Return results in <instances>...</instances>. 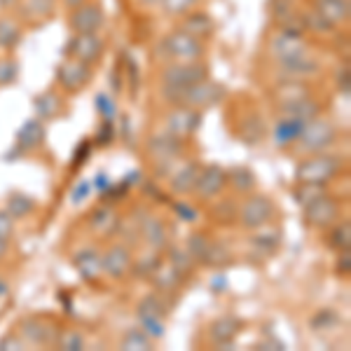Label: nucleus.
<instances>
[{"instance_id":"obj_38","label":"nucleus","mask_w":351,"mask_h":351,"mask_svg":"<svg viewBox=\"0 0 351 351\" xmlns=\"http://www.w3.org/2000/svg\"><path fill=\"white\" fill-rule=\"evenodd\" d=\"M253 248L260 251V256H271V253L279 248L281 243V232L279 230H265V232H258L256 237L251 239Z\"/></svg>"},{"instance_id":"obj_2","label":"nucleus","mask_w":351,"mask_h":351,"mask_svg":"<svg viewBox=\"0 0 351 351\" xmlns=\"http://www.w3.org/2000/svg\"><path fill=\"white\" fill-rule=\"evenodd\" d=\"M339 171H342V160L339 157L319 152V155H314L311 160H304L295 169V180L309 185H328Z\"/></svg>"},{"instance_id":"obj_17","label":"nucleus","mask_w":351,"mask_h":351,"mask_svg":"<svg viewBox=\"0 0 351 351\" xmlns=\"http://www.w3.org/2000/svg\"><path fill=\"white\" fill-rule=\"evenodd\" d=\"M104 258V274H108L110 279H124L132 269V251L124 243H115L106 253H101Z\"/></svg>"},{"instance_id":"obj_26","label":"nucleus","mask_w":351,"mask_h":351,"mask_svg":"<svg viewBox=\"0 0 351 351\" xmlns=\"http://www.w3.org/2000/svg\"><path fill=\"white\" fill-rule=\"evenodd\" d=\"M21 16L31 24H43V21L52 19L56 10V0H21Z\"/></svg>"},{"instance_id":"obj_13","label":"nucleus","mask_w":351,"mask_h":351,"mask_svg":"<svg viewBox=\"0 0 351 351\" xmlns=\"http://www.w3.org/2000/svg\"><path fill=\"white\" fill-rule=\"evenodd\" d=\"M148 152H150L152 160L160 162L162 167H171V164L180 157V152H183V138H178V136H173L169 132L157 134L150 138Z\"/></svg>"},{"instance_id":"obj_52","label":"nucleus","mask_w":351,"mask_h":351,"mask_svg":"<svg viewBox=\"0 0 351 351\" xmlns=\"http://www.w3.org/2000/svg\"><path fill=\"white\" fill-rule=\"evenodd\" d=\"M173 213L180 220H185V223H195V220L199 218V211H197V208H192L190 204H185V202H176L173 204Z\"/></svg>"},{"instance_id":"obj_3","label":"nucleus","mask_w":351,"mask_h":351,"mask_svg":"<svg viewBox=\"0 0 351 351\" xmlns=\"http://www.w3.org/2000/svg\"><path fill=\"white\" fill-rule=\"evenodd\" d=\"M335 141H337L335 124L314 117V120H309L304 124L302 134H300V138L295 143H298V148L302 152H307V155H319V152H326L330 148Z\"/></svg>"},{"instance_id":"obj_48","label":"nucleus","mask_w":351,"mask_h":351,"mask_svg":"<svg viewBox=\"0 0 351 351\" xmlns=\"http://www.w3.org/2000/svg\"><path fill=\"white\" fill-rule=\"evenodd\" d=\"M141 321V330L145 332L150 339H162L167 328H164V319H138Z\"/></svg>"},{"instance_id":"obj_27","label":"nucleus","mask_w":351,"mask_h":351,"mask_svg":"<svg viewBox=\"0 0 351 351\" xmlns=\"http://www.w3.org/2000/svg\"><path fill=\"white\" fill-rule=\"evenodd\" d=\"M183 279H185V276L169 263H162L160 267H157L155 274L150 276L152 286H155L160 293H176L180 286H183Z\"/></svg>"},{"instance_id":"obj_47","label":"nucleus","mask_w":351,"mask_h":351,"mask_svg":"<svg viewBox=\"0 0 351 351\" xmlns=\"http://www.w3.org/2000/svg\"><path fill=\"white\" fill-rule=\"evenodd\" d=\"M56 344H59V349H64V351H82L84 337L77 330H68V332H61L59 339H56Z\"/></svg>"},{"instance_id":"obj_50","label":"nucleus","mask_w":351,"mask_h":351,"mask_svg":"<svg viewBox=\"0 0 351 351\" xmlns=\"http://www.w3.org/2000/svg\"><path fill=\"white\" fill-rule=\"evenodd\" d=\"M96 108H99L104 120H112V117L117 115L115 101H112L108 94H96Z\"/></svg>"},{"instance_id":"obj_7","label":"nucleus","mask_w":351,"mask_h":351,"mask_svg":"<svg viewBox=\"0 0 351 351\" xmlns=\"http://www.w3.org/2000/svg\"><path fill=\"white\" fill-rule=\"evenodd\" d=\"M239 223L246 230H260L274 218V202L267 195H251L241 204L239 213H237Z\"/></svg>"},{"instance_id":"obj_43","label":"nucleus","mask_w":351,"mask_h":351,"mask_svg":"<svg viewBox=\"0 0 351 351\" xmlns=\"http://www.w3.org/2000/svg\"><path fill=\"white\" fill-rule=\"evenodd\" d=\"M302 28L304 31H314V33H332V24H328V21L321 16L316 10H311V12L302 14Z\"/></svg>"},{"instance_id":"obj_24","label":"nucleus","mask_w":351,"mask_h":351,"mask_svg":"<svg viewBox=\"0 0 351 351\" xmlns=\"http://www.w3.org/2000/svg\"><path fill=\"white\" fill-rule=\"evenodd\" d=\"M141 234H143L145 243L155 251H160L169 243V230H167V223L157 216H148L141 223Z\"/></svg>"},{"instance_id":"obj_46","label":"nucleus","mask_w":351,"mask_h":351,"mask_svg":"<svg viewBox=\"0 0 351 351\" xmlns=\"http://www.w3.org/2000/svg\"><path fill=\"white\" fill-rule=\"evenodd\" d=\"M199 3V0H160L162 10L167 12L169 16H183L185 12H190V10H195V5Z\"/></svg>"},{"instance_id":"obj_23","label":"nucleus","mask_w":351,"mask_h":351,"mask_svg":"<svg viewBox=\"0 0 351 351\" xmlns=\"http://www.w3.org/2000/svg\"><path fill=\"white\" fill-rule=\"evenodd\" d=\"M314 10L332 26L347 24L351 14L349 0H314Z\"/></svg>"},{"instance_id":"obj_22","label":"nucleus","mask_w":351,"mask_h":351,"mask_svg":"<svg viewBox=\"0 0 351 351\" xmlns=\"http://www.w3.org/2000/svg\"><path fill=\"white\" fill-rule=\"evenodd\" d=\"M185 33H190V36L199 38V40H206V38L213 36V19L208 16L206 12H202V10H190V12L183 14V24H180Z\"/></svg>"},{"instance_id":"obj_37","label":"nucleus","mask_w":351,"mask_h":351,"mask_svg":"<svg viewBox=\"0 0 351 351\" xmlns=\"http://www.w3.org/2000/svg\"><path fill=\"white\" fill-rule=\"evenodd\" d=\"M162 263L164 260L157 251L155 253H143V256L136 258V263L132 260V269L129 271H134V276H138V279H150Z\"/></svg>"},{"instance_id":"obj_21","label":"nucleus","mask_w":351,"mask_h":351,"mask_svg":"<svg viewBox=\"0 0 351 351\" xmlns=\"http://www.w3.org/2000/svg\"><path fill=\"white\" fill-rule=\"evenodd\" d=\"M120 213L115 211V208L110 206V204H104V206H99L96 211L92 213V218H89V225H92V230L96 234L101 237H110L115 234L117 230H120Z\"/></svg>"},{"instance_id":"obj_28","label":"nucleus","mask_w":351,"mask_h":351,"mask_svg":"<svg viewBox=\"0 0 351 351\" xmlns=\"http://www.w3.org/2000/svg\"><path fill=\"white\" fill-rule=\"evenodd\" d=\"M33 108H36L38 120L49 122V120H54V117H59L61 108H64V101H61V96L56 92L47 89V92L38 94L36 99H33Z\"/></svg>"},{"instance_id":"obj_8","label":"nucleus","mask_w":351,"mask_h":351,"mask_svg":"<svg viewBox=\"0 0 351 351\" xmlns=\"http://www.w3.org/2000/svg\"><path fill=\"white\" fill-rule=\"evenodd\" d=\"M106 43L104 38H99V33H73L71 43L66 47V54L71 59H77L82 64H96L104 59Z\"/></svg>"},{"instance_id":"obj_41","label":"nucleus","mask_w":351,"mask_h":351,"mask_svg":"<svg viewBox=\"0 0 351 351\" xmlns=\"http://www.w3.org/2000/svg\"><path fill=\"white\" fill-rule=\"evenodd\" d=\"M169 265H173L176 269L180 271L183 276H188L192 269H195V258L188 253V248H180V246H171L169 248Z\"/></svg>"},{"instance_id":"obj_19","label":"nucleus","mask_w":351,"mask_h":351,"mask_svg":"<svg viewBox=\"0 0 351 351\" xmlns=\"http://www.w3.org/2000/svg\"><path fill=\"white\" fill-rule=\"evenodd\" d=\"M73 265L80 271V276L89 284L99 281L104 276V258L96 248H80V251L73 256Z\"/></svg>"},{"instance_id":"obj_39","label":"nucleus","mask_w":351,"mask_h":351,"mask_svg":"<svg viewBox=\"0 0 351 351\" xmlns=\"http://www.w3.org/2000/svg\"><path fill=\"white\" fill-rule=\"evenodd\" d=\"M120 349L122 351H150L152 349V339L145 335L141 328H132V330L124 332Z\"/></svg>"},{"instance_id":"obj_58","label":"nucleus","mask_w":351,"mask_h":351,"mask_svg":"<svg viewBox=\"0 0 351 351\" xmlns=\"http://www.w3.org/2000/svg\"><path fill=\"white\" fill-rule=\"evenodd\" d=\"M96 188H99L101 192H106V190H108V188H110V180H108V176H104V173H101V176H96Z\"/></svg>"},{"instance_id":"obj_9","label":"nucleus","mask_w":351,"mask_h":351,"mask_svg":"<svg viewBox=\"0 0 351 351\" xmlns=\"http://www.w3.org/2000/svg\"><path fill=\"white\" fill-rule=\"evenodd\" d=\"M19 335L26 339V342L36 344V347H52L59 339L61 330L59 326L52 324L49 319H43V316H26L19 324Z\"/></svg>"},{"instance_id":"obj_14","label":"nucleus","mask_w":351,"mask_h":351,"mask_svg":"<svg viewBox=\"0 0 351 351\" xmlns=\"http://www.w3.org/2000/svg\"><path fill=\"white\" fill-rule=\"evenodd\" d=\"M45 136H47V132H45L43 120H38V117H31V120H26V122L19 127V132H16L14 152H12L10 157L24 155V152H33V150L43 148Z\"/></svg>"},{"instance_id":"obj_15","label":"nucleus","mask_w":351,"mask_h":351,"mask_svg":"<svg viewBox=\"0 0 351 351\" xmlns=\"http://www.w3.org/2000/svg\"><path fill=\"white\" fill-rule=\"evenodd\" d=\"M228 185V171L218 164H211V167H202V173L197 178V185H195V192L202 197V199H213L218 197L220 192L225 190Z\"/></svg>"},{"instance_id":"obj_4","label":"nucleus","mask_w":351,"mask_h":351,"mask_svg":"<svg viewBox=\"0 0 351 351\" xmlns=\"http://www.w3.org/2000/svg\"><path fill=\"white\" fill-rule=\"evenodd\" d=\"M162 47L171 61H202L204 54H206L204 40L190 36V33H185L183 28L169 33V36L164 38Z\"/></svg>"},{"instance_id":"obj_36","label":"nucleus","mask_w":351,"mask_h":351,"mask_svg":"<svg viewBox=\"0 0 351 351\" xmlns=\"http://www.w3.org/2000/svg\"><path fill=\"white\" fill-rule=\"evenodd\" d=\"M228 183L239 192V195H248V192L256 190V173L246 167H237L228 173Z\"/></svg>"},{"instance_id":"obj_44","label":"nucleus","mask_w":351,"mask_h":351,"mask_svg":"<svg viewBox=\"0 0 351 351\" xmlns=\"http://www.w3.org/2000/svg\"><path fill=\"white\" fill-rule=\"evenodd\" d=\"M208 237L206 234H202V232H197V234H190L188 237V243H185V248H188V253L192 258H195V263H199L202 265V258H204V253H206V248H208Z\"/></svg>"},{"instance_id":"obj_64","label":"nucleus","mask_w":351,"mask_h":351,"mask_svg":"<svg viewBox=\"0 0 351 351\" xmlns=\"http://www.w3.org/2000/svg\"><path fill=\"white\" fill-rule=\"evenodd\" d=\"M225 286V281H223V276H218L216 281H213V288H223Z\"/></svg>"},{"instance_id":"obj_20","label":"nucleus","mask_w":351,"mask_h":351,"mask_svg":"<svg viewBox=\"0 0 351 351\" xmlns=\"http://www.w3.org/2000/svg\"><path fill=\"white\" fill-rule=\"evenodd\" d=\"M243 328V321L237 319V316H220V319L213 321L208 326V337L213 339V344L218 347H232L234 337L241 332Z\"/></svg>"},{"instance_id":"obj_56","label":"nucleus","mask_w":351,"mask_h":351,"mask_svg":"<svg viewBox=\"0 0 351 351\" xmlns=\"http://www.w3.org/2000/svg\"><path fill=\"white\" fill-rule=\"evenodd\" d=\"M349 87H351V77H349V68L344 66L342 71L337 73V89H339V94H344V96H349Z\"/></svg>"},{"instance_id":"obj_42","label":"nucleus","mask_w":351,"mask_h":351,"mask_svg":"<svg viewBox=\"0 0 351 351\" xmlns=\"http://www.w3.org/2000/svg\"><path fill=\"white\" fill-rule=\"evenodd\" d=\"M19 77V61L12 56H0V87H10Z\"/></svg>"},{"instance_id":"obj_29","label":"nucleus","mask_w":351,"mask_h":351,"mask_svg":"<svg viewBox=\"0 0 351 351\" xmlns=\"http://www.w3.org/2000/svg\"><path fill=\"white\" fill-rule=\"evenodd\" d=\"M304 120H298V117H291V115H284L279 122H276L274 127V141L279 148H286V145L295 143L300 138V134H302L304 129Z\"/></svg>"},{"instance_id":"obj_31","label":"nucleus","mask_w":351,"mask_h":351,"mask_svg":"<svg viewBox=\"0 0 351 351\" xmlns=\"http://www.w3.org/2000/svg\"><path fill=\"white\" fill-rule=\"evenodd\" d=\"M167 309L169 307L162 300V295L150 293V295L138 300V304H136V316H138V319H164V316H167Z\"/></svg>"},{"instance_id":"obj_55","label":"nucleus","mask_w":351,"mask_h":351,"mask_svg":"<svg viewBox=\"0 0 351 351\" xmlns=\"http://www.w3.org/2000/svg\"><path fill=\"white\" fill-rule=\"evenodd\" d=\"M337 274H339V276H349V274H351V253H349V251H339V258H337Z\"/></svg>"},{"instance_id":"obj_60","label":"nucleus","mask_w":351,"mask_h":351,"mask_svg":"<svg viewBox=\"0 0 351 351\" xmlns=\"http://www.w3.org/2000/svg\"><path fill=\"white\" fill-rule=\"evenodd\" d=\"M19 3H21V0H0V8L12 10V8H19Z\"/></svg>"},{"instance_id":"obj_25","label":"nucleus","mask_w":351,"mask_h":351,"mask_svg":"<svg viewBox=\"0 0 351 351\" xmlns=\"http://www.w3.org/2000/svg\"><path fill=\"white\" fill-rule=\"evenodd\" d=\"M199 173H202V164L188 162L185 167H180L178 171L171 176V190L176 195H190V192H195Z\"/></svg>"},{"instance_id":"obj_6","label":"nucleus","mask_w":351,"mask_h":351,"mask_svg":"<svg viewBox=\"0 0 351 351\" xmlns=\"http://www.w3.org/2000/svg\"><path fill=\"white\" fill-rule=\"evenodd\" d=\"M92 77H94L92 66L82 64L77 59H71V56L66 61H61L59 68H56V82H59V87L66 94H80L92 82Z\"/></svg>"},{"instance_id":"obj_57","label":"nucleus","mask_w":351,"mask_h":351,"mask_svg":"<svg viewBox=\"0 0 351 351\" xmlns=\"http://www.w3.org/2000/svg\"><path fill=\"white\" fill-rule=\"evenodd\" d=\"M89 190H92V188H89V183H87V180H80V185H77V188L75 190H73V202H82V199H87V197H89Z\"/></svg>"},{"instance_id":"obj_40","label":"nucleus","mask_w":351,"mask_h":351,"mask_svg":"<svg viewBox=\"0 0 351 351\" xmlns=\"http://www.w3.org/2000/svg\"><path fill=\"white\" fill-rule=\"evenodd\" d=\"M332 248L339 253V251H349L351 248V223L349 220H342V223L332 225V232H330V239H328Z\"/></svg>"},{"instance_id":"obj_45","label":"nucleus","mask_w":351,"mask_h":351,"mask_svg":"<svg viewBox=\"0 0 351 351\" xmlns=\"http://www.w3.org/2000/svg\"><path fill=\"white\" fill-rule=\"evenodd\" d=\"M321 195H324V185H309V183H298V190L293 192V197H295L300 206H307L309 202H314Z\"/></svg>"},{"instance_id":"obj_16","label":"nucleus","mask_w":351,"mask_h":351,"mask_svg":"<svg viewBox=\"0 0 351 351\" xmlns=\"http://www.w3.org/2000/svg\"><path fill=\"white\" fill-rule=\"evenodd\" d=\"M202 124V110H192V108H173L167 115V132L178 136V138H185V136H192L199 129Z\"/></svg>"},{"instance_id":"obj_61","label":"nucleus","mask_w":351,"mask_h":351,"mask_svg":"<svg viewBox=\"0 0 351 351\" xmlns=\"http://www.w3.org/2000/svg\"><path fill=\"white\" fill-rule=\"evenodd\" d=\"M10 295V284L5 279H0V298H8Z\"/></svg>"},{"instance_id":"obj_32","label":"nucleus","mask_w":351,"mask_h":351,"mask_svg":"<svg viewBox=\"0 0 351 351\" xmlns=\"http://www.w3.org/2000/svg\"><path fill=\"white\" fill-rule=\"evenodd\" d=\"M232 263V253L223 241H208V248L202 258V265L211 269H223Z\"/></svg>"},{"instance_id":"obj_10","label":"nucleus","mask_w":351,"mask_h":351,"mask_svg":"<svg viewBox=\"0 0 351 351\" xmlns=\"http://www.w3.org/2000/svg\"><path fill=\"white\" fill-rule=\"evenodd\" d=\"M304 220L316 230H328L339 220V204L328 197L326 192L304 206Z\"/></svg>"},{"instance_id":"obj_18","label":"nucleus","mask_w":351,"mask_h":351,"mask_svg":"<svg viewBox=\"0 0 351 351\" xmlns=\"http://www.w3.org/2000/svg\"><path fill=\"white\" fill-rule=\"evenodd\" d=\"M279 71L286 80H309V77H316L321 73V64L307 52L302 56H295V59L279 61Z\"/></svg>"},{"instance_id":"obj_33","label":"nucleus","mask_w":351,"mask_h":351,"mask_svg":"<svg viewBox=\"0 0 351 351\" xmlns=\"http://www.w3.org/2000/svg\"><path fill=\"white\" fill-rule=\"evenodd\" d=\"M5 211H8L14 220L26 218L36 211V199H33L31 195H24V192H12V195L8 197V206H5Z\"/></svg>"},{"instance_id":"obj_12","label":"nucleus","mask_w":351,"mask_h":351,"mask_svg":"<svg viewBox=\"0 0 351 351\" xmlns=\"http://www.w3.org/2000/svg\"><path fill=\"white\" fill-rule=\"evenodd\" d=\"M269 52L276 61H286V59H295L309 52V45L304 40V33H293L281 28L269 43Z\"/></svg>"},{"instance_id":"obj_54","label":"nucleus","mask_w":351,"mask_h":351,"mask_svg":"<svg viewBox=\"0 0 351 351\" xmlns=\"http://www.w3.org/2000/svg\"><path fill=\"white\" fill-rule=\"evenodd\" d=\"M112 138H115V127H112V120H104L101 122V132L96 134V141L101 145H110Z\"/></svg>"},{"instance_id":"obj_62","label":"nucleus","mask_w":351,"mask_h":351,"mask_svg":"<svg viewBox=\"0 0 351 351\" xmlns=\"http://www.w3.org/2000/svg\"><path fill=\"white\" fill-rule=\"evenodd\" d=\"M8 239H0V260H3L5 256H8Z\"/></svg>"},{"instance_id":"obj_1","label":"nucleus","mask_w":351,"mask_h":351,"mask_svg":"<svg viewBox=\"0 0 351 351\" xmlns=\"http://www.w3.org/2000/svg\"><path fill=\"white\" fill-rule=\"evenodd\" d=\"M162 96L169 106H176V108L206 110L225 99V87L206 77V80L195 82L190 87H162Z\"/></svg>"},{"instance_id":"obj_63","label":"nucleus","mask_w":351,"mask_h":351,"mask_svg":"<svg viewBox=\"0 0 351 351\" xmlns=\"http://www.w3.org/2000/svg\"><path fill=\"white\" fill-rule=\"evenodd\" d=\"M141 5H145V8H155V5H160V0H141Z\"/></svg>"},{"instance_id":"obj_49","label":"nucleus","mask_w":351,"mask_h":351,"mask_svg":"<svg viewBox=\"0 0 351 351\" xmlns=\"http://www.w3.org/2000/svg\"><path fill=\"white\" fill-rule=\"evenodd\" d=\"M337 324V314L332 309H321L316 311V316L311 319V328L314 330H328L330 326Z\"/></svg>"},{"instance_id":"obj_11","label":"nucleus","mask_w":351,"mask_h":351,"mask_svg":"<svg viewBox=\"0 0 351 351\" xmlns=\"http://www.w3.org/2000/svg\"><path fill=\"white\" fill-rule=\"evenodd\" d=\"M106 24V12L99 3H84L80 8L71 10L68 16V26L73 33H99Z\"/></svg>"},{"instance_id":"obj_5","label":"nucleus","mask_w":351,"mask_h":351,"mask_svg":"<svg viewBox=\"0 0 351 351\" xmlns=\"http://www.w3.org/2000/svg\"><path fill=\"white\" fill-rule=\"evenodd\" d=\"M208 77L204 61H171L162 71V87H190Z\"/></svg>"},{"instance_id":"obj_53","label":"nucleus","mask_w":351,"mask_h":351,"mask_svg":"<svg viewBox=\"0 0 351 351\" xmlns=\"http://www.w3.org/2000/svg\"><path fill=\"white\" fill-rule=\"evenodd\" d=\"M14 234V218L5 208H0V239H8Z\"/></svg>"},{"instance_id":"obj_51","label":"nucleus","mask_w":351,"mask_h":351,"mask_svg":"<svg viewBox=\"0 0 351 351\" xmlns=\"http://www.w3.org/2000/svg\"><path fill=\"white\" fill-rule=\"evenodd\" d=\"M26 347V339L16 332H8L5 337H0V351H21Z\"/></svg>"},{"instance_id":"obj_34","label":"nucleus","mask_w":351,"mask_h":351,"mask_svg":"<svg viewBox=\"0 0 351 351\" xmlns=\"http://www.w3.org/2000/svg\"><path fill=\"white\" fill-rule=\"evenodd\" d=\"M307 96H311V92L307 84H304V80H288L276 87V99H279V104H293V101H302V99H307Z\"/></svg>"},{"instance_id":"obj_35","label":"nucleus","mask_w":351,"mask_h":351,"mask_svg":"<svg viewBox=\"0 0 351 351\" xmlns=\"http://www.w3.org/2000/svg\"><path fill=\"white\" fill-rule=\"evenodd\" d=\"M21 40V26L12 16H0V49H14Z\"/></svg>"},{"instance_id":"obj_59","label":"nucleus","mask_w":351,"mask_h":351,"mask_svg":"<svg viewBox=\"0 0 351 351\" xmlns=\"http://www.w3.org/2000/svg\"><path fill=\"white\" fill-rule=\"evenodd\" d=\"M61 3H64L66 10H75V8H80V5L89 3V0H61Z\"/></svg>"},{"instance_id":"obj_30","label":"nucleus","mask_w":351,"mask_h":351,"mask_svg":"<svg viewBox=\"0 0 351 351\" xmlns=\"http://www.w3.org/2000/svg\"><path fill=\"white\" fill-rule=\"evenodd\" d=\"M279 106H281V112H284V115L298 117V120H304V122L319 117V112H321V106L316 104L311 96H307V99H302V101H293V104H279Z\"/></svg>"}]
</instances>
